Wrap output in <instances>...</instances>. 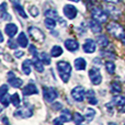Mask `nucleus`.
<instances>
[{
	"label": "nucleus",
	"mask_w": 125,
	"mask_h": 125,
	"mask_svg": "<svg viewBox=\"0 0 125 125\" xmlns=\"http://www.w3.org/2000/svg\"><path fill=\"white\" fill-rule=\"evenodd\" d=\"M30 52L32 53L33 57H36L37 56V51H36V48H35L34 45H30Z\"/></svg>",
	"instance_id": "a19ab883"
},
{
	"label": "nucleus",
	"mask_w": 125,
	"mask_h": 125,
	"mask_svg": "<svg viewBox=\"0 0 125 125\" xmlns=\"http://www.w3.org/2000/svg\"><path fill=\"white\" fill-rule=\"evenodd\" d=\"M70 1H73V2H79V0H70Z\"/></svg>",
	"instance_id": "8fccbe9b"
},
{
	"label": "nucleus",
	"mask_w": 125,
	"mask_h": 125,
	"mask_svg": "<svg viewBox=\"0 0 125 125\" xmlns=\"http://www.w3.org/2000/svg\"><path fill=\"white\" fill-rule=\"evenodd\" d=\"M32 62H33V66H34L35 70L39 71V73H43V71H44V62L40 59L39 56L33 57Z\"/></svg>",
	"instance_id": "dca6fc26"
},
{
	"label": "nucleus",
	"mask_w": 125,
	"mask_h": 125,
	"mask_svg": "<svg viewBox=\"0 0 125 125\" xmlns=\"http://www.w3.org/2000/svg\"><path fill=\"white\" fill-rule=\"evenodd\" d=\"M8 82L13 88H20V87H22V83H23V81L20 78H18L12 71H10L8 73Z\"/></svg>",
	"instance_id": "9d476101"
},
{
	"label": "nucleus",
	"mask_w": 125,
	"mask_h": 125,
	"mask_svg": "<svg viewBox=\"0 0 125 125\" xmlns=\"http://www.w3.org/2000/svg\"><path fill=\"white\" fill-rule=\"evenodd\" d=\"M57 97H58V93H57L56 89L52 88V87H44L43 88V98L45 99V101L53 102Z\"/></svg>",
	"instance_id": "20e7f679"
},
{
	"label": "nucleus",
	"mask_w": 125,
	"mask_h": 125,
	"mask_svg": "<svg viewBox=\"0 0 125 125\" xmlns=\"http://www.w3.org/2000/svg\"><path fill=\"white\" fill-rule=\"evenodd\" d=\"M37 92H39V91H37L36 86H35L34 83H32V82H30V83H28V84H26V86L23 88V94H24V95L36 94Z\"/></svg>",
	"instance_id": "ddd939ff"
},
{
	"label": "nucleus",
	"mask_w": 125,
	"mask_h": 125,
	"mask_svg": "<svg viewBox=\"0 0 125 125\" xmlns=\"http://www.w3.org/2000/svg\"><path fill=\"white\" fill-rule=\"evenodd\" d=\"M120 111H121L122 113H125V105L123 106H121V109H120Z\"/></svg>",
	"instance_id": "49530a36"
},
{
	"label": "nucleus",
	"mask_w": 125,
	"mask_h": 125,
	"mask_svg": "<svg viewBox=\"0 0 125 125\" xmlns=\"http://www.w3.org/2000/svg\"><path fill=\"white\" fill-rule=\"evenodd\" d=\"M33 65V62L30 59H26L23 62L22 64V71H23L24 75H30L31 73V66Z\"/></svg>",
	"instance_id": "4be33fe9"
},
{
	"label": "nucleus",
	"mask_w": 125,
	"mask_h": 125,
	"mask_svg": "<svg viewBox=\"0 0 125 125\" xmlns=\"http://www.w3.org/2000/svg\"><path fill=\"white\" fill-rule=\"evenodd\" d=\"M87 100L90 104L92 105H95L98 103V100H97V97H95V93L93 90H88L87 91Z\"/></svg>",
	"instance_id": "aec40b11"
},
{
	"label": "nucleus",
	"mask_w": 125,
	"mask_h": 125,
	"mask_svg": "<svg viewBox=\"0 0 125 125\" xmlns=\"http://www.w3.org/2000/svg\"><path fill=\"white\" fill-rule=\"evenodd\" d=\"M91 15H92V19L97 20L100 23L106 22V19H108V15H106L105 11L102 10L101 8H98V7H94V8L91 10Z\"/></svg>",
	"instance_id": "7ed1b4c3"
},
{
	"label": "nucleus",
	"mask_w": 125,
	"mask_h": 125,
	"mask_svg": "<svg viewBox=\"0 0 125 125\" xmlns=\"http://www.w3.org/2000/svg\"><path fill=\"white\" fill-rule=\"evenodd\" d=\"M29 12H30L33 17H37V15H39V8L35 6H32V7H30V9H29Z\"/></svg>",
	"instance_id": "c9c22d12"
},
{
	"label": "nucleus",
	"mask_w": 125,
	"mask_h": 125,
	"mask_svg": "<svg viewBox=\"0 0 125 125\" xmlns=\"http://www.w3.org/2000/svg\"><path fill=\"white\" fill-rule=\"evenodd\" d=\"M87 66V62L82 57H79V58L75 59V68L77 70H84Z\"/></svg>",
	"instance_id": "6ab92c4d"
},
{
	"label": "nucleus",
	"mask_w": 125,
	"mask_h": 125,
	"mask_svg": "<svg viewBox=\"0 0 125 125\" xmlns=\"http://www.w3.org/2000/svg\"><path fill=\"white\" fill-rule=\"evenodd\" d=\"M40 59H41V61L43 62L45 65H50L51 64V57H48V55L46 54L45 52H43V53L40 54Z\"/></svg>",
	"instance_id": "72a5a7b5"
},
{
	"label": "nucleus",
	"mask_w": 125,
	"mask_h": 125,
	"mask_svg": "<svg viewBox=\"0 0 125 125\" xmlns=\"http://www.w3.org/2000/svg\"><path fill=\"white\" fill-rule=\"evenodd\" d=\"M62 12H64L65 17L68 18V19L73 20L75 19L76 17H77V9H76L75 6H73V4H66V6L64 7V10H62Z\"/></svg>",
	"instance_id": "1a4fd4ad"
},
{
	"label": "nucleus",
	"mask_w": 125,
	"mask_h": 125,
	"mask_svg": "<svg viewBox=\"0 0 125 125\" xmlns=\"http://www.w3.org/2000/svg\"><path fill=\"white\" fill-rule=\"evenodd\" d=\"M89 28H90V30L92 31L93 33H100L102 31V26H101V24H100V22H98L97 20H94V19L89 21Z\"/></svg>",
	"instance_id": "2eb2a0df"
},
{
	"label": "nucleus",
	"mask_w": 125,
	"mask_h": 125,
	"mask_svg": "<svg viewBox=\"0 0 125 125\" xmlns=\"http://www.w3.org/2000/svg\"><path fill=\"white\" fill-rule=\"evenodd\" d=\"M95 115V111L93 110L92 108H88L86 110V114H84V119L87 120L88 122H91L93 120V117H94Z\"/></svg>",
	"instance_id": "bb28decb"
},
{
	"label": "nucleus",
	"mask_w": 125,
	"mask_h": 125,
	"mask_svg": "<svg viewBox=\"0 0 125 125\" xmlns=\"http://www.w3.org/2000/svg\"><path fill=\"white\" fill-rule=\"evenodd\" d=\"M104 1H106V2H111V3H119L121 0H104Z\"/></svg>",
	"instance_id": "a18cd8bd"
},
{
	"label": "nucleus",
	"mask_w": 125,
	"mask_h": 125,
	"mask_svg": "<svg viewBox=\"0 0 125 125\" xmlns=\"http://www.w3.org/2000/svg\"><path fill=\"white\" fill-rule=\"evenodd\" d=\"M121 41H122V43H123L124 44V45H125V34L123 35V36H122L121 37Z\"/></svg>",
	"instance_id": "de8ad7c7"
},
{
	"label": "nucleus",
	"mask_w": 125,
	"mask_h": 125,
	"mask_svg": "<svg viewBox=\"0 0 125 125\" xmlns=\"http://www.w3.org/2000/svg\"><path fill=\"white\" fill-rule=\"evenodd\" d=\"M23 55H24V53L21 52V51H15V53H14V56L17 57V58H20V57L23 56Z\"/></svg>",
	"instance_id": "37998d69"
},
{
	"label": "nucleus",
	"mask_w": 125,
	"mask_h": 125,
	"mask_svg": "<svg viewBox=\"0 0 125 125\" xmlns=\"http://www.w3.org/2000/svg\"><path fill=\"white\" fill-rule=\"evenodd\" d=\"M112 103L121 108V106L125 105V97L124 95H121V94L115 95V97H113V99H112Z\"/></svg>",
	"instance_id": "412c9836"
},
{
	"label": "nucleus",
	"mask_w": 125,
	"mask_h": 125,
	"mask_svg": "<svg viewBox=\"0 0 125 125\" xmlns=\"http://www.w3.org/2000/svg\"><path fill=\"white\" fill-rule=\"evenodd\" d=\"M101 55L102 56H108V58H111V59H113V58H115V55L113 54V53H110V52H101Z\"/></svg>",
	"instance_id": "4c0bfd02"
},
{
	"label": "nucleus",
	"mask_w": 125,
	"mask_h": 125,
	"mask_svg": "<svg viewBox=\"0 0 125 125\" xmlns=\"http://www.w3.org/2000/svg\"><path fill=\"white\" fill-rule=\"evenodd\" d=\"M44 23H45L46 28L51 29V30H53V29L56 26V22H55V20L52 19V18H46L45 21H44Z\"/></svg>",
	"instance_id": "c85d7f7f"
},
{
	"label": "nucleus",
	"mask_w": 125,
	"mask_h": 125,
	"mask_svg": "<svg viewBox=\"0 0 125 125\" xmlns=\"http://www.w3.org/2000/svg\"><path fill=\"white\" fill-rule=\"evenodd\" d=\"M45 15L47 18H52V19H55V18H58V14H57L56 10H53V9H50V10L45 11Z\"/></svg>",
	"instance_id": "f704fd0d"
},
{
	"label": "nucleus",
	"mask_w": 125,
	"mask_h": 125,
	"mask_svg": "<svg viewBox=\"0 0 125 125\" xmlns=\"http://www.w3.org/2000/svg\"><path fill=\"white\" fill-rule=\"evenodd\" d=\"M18 41H15V40H9L8 41V46L10 48H12V50H15V48H18Z\"/></svg>",
	"instance_id": "e433bc0d"
},
{
	"label": "nucleus",
	"mask_w": 125,
	"mask_h": 125,
	"mask_svg": "<svg viewBox=\"0 0 125 125\" xmlns=\"http://www.w3.org/2000/svg\"><path fill=\"white\" fill-rule=\"evenodd\" d=\"M57 69L59 73V77L64 82H68L71 76V66L67 62H57Z\"/></svg>",
	"instance_id": "f257e3e1"
},
{
	"label": "nucleus",
	"mask_w": 125,
	"mask_h": 125,
	"mask_svg": "<svg viewBox=\"0 0 125 125\" xmlns=\"http://www.w3.org/2000/svg\"><path fill=\"white\" fill-rule=\"evenodd\" d=\"M53 123H54V125H62L64 122L62 121L61 117H57V119H55L54 121H53Z\"/></svg>",
	"instance_id": "79ce46f5"
},
{
	"label": "nucleus",
	"mask_w": 125,
	"mask_h": 125,
	"mask_svg": "<svg viewBox=\"0 0 125 125\" xmlns=\"http://www.w3.org/2000/svg\"><path fill=\"white\" fill-rule=\"evenodd\" d=\"M97 43L99 44L101 47H105V46L109 45V39L105 35L101 34V35H99V36H97Z\"/></svg>",
	"instance_id": "5701e85b"
},
{
	"label": "nucleus",
	"mask_w": 125,
	"mask_h": 125,
	"mask_svg": "<svg viewBox=\"0 0 125 125\" xmlns=\"http://www.w3.org/2000/svg\"><path fill=\"white\" fill-rule=\"evenodd\" d=\"M62 103H59V102H55V103H53V110L55 111H59L62 110Z\"/></svg>",
	"instance_id": "58836bf2"
},
{
	"label": "nucleus",
	"mask_w": 125,
	"mask_h": 125,
	"mask_svg": "<svg viewBox=\"0 0 125 125\" xmlns=\"http://www.w3.org/2000/svg\"><path fill=\"white\" fill-rule=\"evenodd\" d=\"M105 69L106 71H108L110 75H112V73H114L115 71V65L113 62H105Z\"/></svg>",
	"instance_id": "c756f323"
},
{
	"label": "nucleus",
	"mask_w": 125,
	"mask_h": 125,
	"mask_svg": "<svg viewBox=\"0 0 125 125\" xmlns=\"http://www.w3.org/2000/svg\"><path fill=\"white\" fill-rule=\"evenodd\" d=\"M111 91L113 93H120L122 91V87L119 82H112L111 83Z\"/></svg>",
	"instance_id": "7c9ffc66"
},
{
	"label": "nucleus",
	"mask_w": 125,
	"mask_h": 125,
	"mask_svg": "<svg viewBox=\"0 0 125 125\" xmlns=\"http://www.w3.org/2000/svg\"><path fill=\"white\" fill-rule=\"evenodd\" d=\"M4 32L7 33L9 37H13L18 33V26L13 23H8L4 28Z\"/></svg>",
	"instance_id": "4468645a"
},
{
	"label": "nucleus",
	"mask_w": 125,
	"mask_h": 125,
	"mask_svg": "<svg viewBox=\"0 0 125 125\" xmlns=\"http://www.w3.org/2000/svg\"><path fill=\"white\" fill-rule=\"evenodd\" d=\"M65 47L69 51V52H76L79 48V43L73 39H68L65 41Z\"/></svg>",
	"instance_id": "f8f14e48"
},
{
	"label": "nucleus",
	"mask_w": 125,
	"mask_h": 125,
	"mask_svg": "<svg viewBox=\"0 0 125 125\" xmlns=\"http://www.w3.org/2000/svg\"><path fill=\"white\" fill-rule=\"evenodd\" d=\"M62 54V48L58 45L53 46L52 50H51V56L52 57H58V56H61Z\"/></svg>",
	"instance_id": "a878e982"
},
{
	"label": "nucleus",
	"mask_w": 125,
	"mask_h": 125,
	"mask_svg": "<svg viewBox=\"0 0 125 125\" xmlns=\"http://www.w3.org/2000/svg\"><path fill=\"white\" fill-rule=\"evenodd\" d=\"M2 123H3L4 125H10V123L8 122V120H7V117H6V116L2 117Z\"/></svg>",
	"instance_id": "c03bdc74"
},
{
	"label": "nucleus",
	"mask_w": 125,
	"mask_h": 125,
	"mask_svg": "<svg viewBox=\"0 0 125 125\" xmlns=\"http://www.w3.org/2000/svg\"><path fill=\"white\" fill-rule=\"evenodd\" d=\"M29 34H30L31 39H32L33 41H36V42H42L45 39V34H44L40 29L35 28V26L29 28Z\"/></svg>",
	"instance_id": "39448f33"
},
{
	"label": "nucleus",
	"mask_w": 125,
	"mask_h": 125,
	"mask_svg": "<svg viewBox=\"0 0 125 125\" xmlns=\"http://www.w3.org/2000/svg\"><path fill=\"white\" fill-rule=\"evenodd\" d=\"M13 7H14L15 11H17L18 13H19L20 15H21L22 18H28V14L25 13V11H24V9L22 8V6L20 3H18L17 1H13Z\"/></svg>",
	"instance_id": "b1692460"
},
{
	"label": "nucleus",
	"mask_w": 125,
	"mask_h": 125,
	"mask_svg": "<svg viewBox=\"0 0 125 125\" xmlns=\"http://www.w3.org/2000/svg\"><path fill=\"white\" fill-rule=\"evenodd\" d=\"M62 119V121L64 122V123H66V122H69L71 120V113L69 112V110H67V109H64V110L62 111L61 113V116H59Z\"/></svg>",
	"instance_id": "393cba45"
},
{
	"label": "nucleus",
	"mask_w": 125,
	"mask_h": 125,
	"mask_svg": "<svg viewBox=\"0 0 125 125\" xmlns=\"http://www.w3.org/2000/svg\"><path fill=\"white\" fill-rule=\"evenodd\" d=\"M0 101H1V103H2V105H3V106H8L9 103L11 102V97L9 95V93H6V94L1 95Z\"/></svg>",
	"instance_id": "cd10ccee"
},
{
	"label": "nucleus",
	"mask_w": 125,
	"mask_h": 125,
	"mask_svg": "<svg viewBox=\"0 0 125 125\" xmlns=\"http://www.w3.org/2000/svg\"><path fill=\"white\" fill-rule=\"evenodd\" d=\"M108 125H116V124H115V123H112V122H111V123H109Z\"/></svg>",
	"instance_id": "09e8293b"
},
{
	"label": "nucleus",
	"mask_w": 125,
	"mask_h": 125,
	"mask_svg": "<svg viewBox=\"0 0 125 125\" xmlns=\"http://www.w3.org/2000/svg\"><path fill=\"white\" fill-rule=\"evenodd\" d=\"M106 30L112 36L116 37V39H121L124 35V29L122 25H120L117 22H110L106 25Z\"/></svg>",
	"instance_id": "f03ea898"
},
{
	"label": "nucleus",
	"mask_w": 125,
	"mask_h": 125,
	"mask_svg": "<svg viewBox=\"0 0 125 125\" xmlns=\"http://www.w3.org/2000/svg\"><path fill=\"white\" fill-rule=\"evenodd\" d=\"M86 91H84L83 87L81 86H77L71 90V97L76 100L77 102H82L84 99V95H86Z\"/></svg>",
	"instance_id": "423d86ee"
},
{
	"label": "nucleus",
	"mask_w": 125,
	"mask_h": 125,
	"mask_svg": "<svg viewBox=\"0 0 125 125\" xmlns=\"http://www.w3.org/2000/svg\"><path fill=\"white\" fill-rule=\"evenodd\" d=\"M124 125H125V124H124Z\"/></svg>",
	"instance_id": "3c124183"
},
{
	"label": "nucleus",
	"mask_w": 125,
	"mask_h": 125,
	"mask_svg": "<svg viewBox=\"0 0 125 125\" xmlns=\"http://www.w3.org/2000/svg\"><path fill=\"white\" fill-rule=\"evenodd\" d=\"M82 48H83L84 53L91 54V53L95 52V50H97V43H95V41H93V40L88 39V40H86V42H84Z\"/></svg>",
	"instance_id": "9b49d317"
},
{
	"label": "nucleus",
	"mask_w": 125,
	"mask_h": 125,
	"mask_svg": "<svg viewBox=\"0 0 125 125\" xmlns=\"http://www.w3.org/2000/svg\"><path fill=\"white\" fill-rule=\"evenodd\" d=\"M32 115H33L32 109L26 108V106L18 109V110L14 112V116L15 117H21V119H28V117H31Z\"/></svg>",
	"instance_id": "6e6552de"
},
{
	"label": "nucleus",
	"mask_w": 125,
	"mask_h": 125,
	"mask_svg": "<svg viewBox=\"0 0 125 125\" xmlns=\"http://www.w3.org/2000/svg\"><path fill=\"white\" fill-rule=\"evenodd\" d=\"M89 78H90L91 82H92L94 86H98V84L101 83L102 81V76L101 73H100L99 69L97 68H91L90 70H89Z\"/></svg>",
	"instance_id": "0eeeda50"
},
{
	"label": "nucleus",
	"mask_w": 125,
	"mask_h": 125,
	"mask_svg": "<svg viewBox=\"0 0 125 125\" xmlns=\"http://www.w3.org/2000/svg\"><path fill=\"white\" fill-rule=\"evenodd\" d=\"M0 13H1V20H3V21H9V20H11V15L7 12V4L4 3V2L1 4V7H0Z\"/></svg>",
	"instance_id": "a211bd4d"
},
{
	"label": "nucleus",
	"mask_w": 125,
	"mask_h": 125,
	"mask_svg": "<svg viewBox=\"0 0 125 125\" xmlns=\"http://www.w3.org/2000/svg\"><path fill=\"white\" fill-rule=\"evenodd\" d=\"M83 120H84V117L82 116L79 112H76L75 114H73V122H75V124L80 125L82 122H83Z\"/></svg>",
	"instance_id": "2f4dec72"
},
{
	"label": "nucleus",
	"mask_w": 125,
	"mask_h": 125,
	"mask_svg": "<svg viewBox=\"0 0 125 125\" xmlns=\"http://www.w3.org/2000/svg\"><path fill=\"white\" fill-rule=\"evenodd\" d=\"M17 41H18V43H19V45L21 46V47H26L28 44H29V40H28L26 34L24 32L20 33L19 36H18V39H17Z\"/></svg>",
	"instance_id": "f3484780"
},
{
	"label": "nucleus",
	"mask_w": 125,
	"mask_h": 125,
	"mask_svg": "<svg viewBox=\"0 0 125 125\" xmlns=\"http://www.w3.org/2000/svg\"><path fill=\"white\" fill-rule=\"evenodd\" d=\"M7 92H8V86H6V84L1 86V88H0V95L6 94Z\"/></svg>",
	"instance_id": "ea45409f"
},
{
	"label": "nucleus",
	"mask_w": 125,
	"mask_h": 125,
	"mask_svg": "<svg viewBox=\"0 0 125 125\" xmlns=\"http://www.w3.org/2000/svg\"><path fill=\"white\" fill-rule=\"evenodd\" d=\"M11 102L14 106H19L20 103H21V99H20V95L18 93H14V94L11 95Z\"/></svg>",
	"instance_id": "473e14b6"
}]
</instances>
